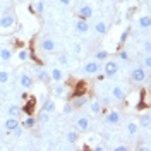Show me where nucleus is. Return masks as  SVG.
<instances>
[{"instance_id":"nucleus-1","label":"nucleus","mask_w":151,"mask_h":151,"mask_svg":"<svg viewBox=\"0 0 151 151\" xmlns=\"http://www.w3.org/2000/svg\"><path fill=\"white\" fill-rule=\"evenodd\" d=\"M146 77H148V74H146V70H144V67H134L131 70V81L132 83H144L146 81Z\"/></svg>"},{"instance_id":"nucleus-2","label":"nucleus","mask_w":151,"mask_h":151,"mask_svg":"<svg viewBox=\"0 0 151 151\" xmlns=\"http://www.w3.org/2000/svg\"><path fill=\"white\" fill-rule=\"evenodd\" d=\"M100 69H101L100 60H88L84 65H83V72L84 74H98Z\"/></svg>"},{"instance_id":"nucleus-3","label":"nucleus","mask_w":151,"mask_h":151,"mask_svg":"<svg viewBox=\"0 0 151 151\" xmlns=\"http://www.w3.org/2000/svg\"><path fill=\"white\" fill-rule=\"evenodd\" d=\"M103 70H105V77H113L119 72V62L115 60H106L103 64Z\"/></svg>"},{"instance_id":"nucleus-4","label":"nucleus","mask_w":151,"mask_h":151,"mask_svg":"<svg viewBox=\"0 0 151 151\" xmlns=\"http://www.w3.org/2000/svg\"><path fill=\"white\" fill-rule=\"evenodd\" d=\"M55 48H57V45L52 38H43V40L40 41V50H43V52H47V53L55 52Z\"/></svg>"},{"instance_id":"nucleus-5","label":"nucleus","mask_w":151,"mask_h":151,"mask_svg":"<svg viewBox=\"0 0 151 151\" xmlns=\"http://www.w3.org/2000/svg\"><path fill=\"white\" fill-rule=\"evenodd\" d=\"M14 22H16V16L7 14V16L0 17V29H9V28H12V26H14Z\"/></svg>"},{"instance_id":"nucleus-6","label":"nucleus","mask_w":151,"mask_h":151,"mask_svg":"<svg viewBox=\"0 0 151 151\" xmlns=\"http://www.w3.org/2000/svg\"><path fill=\"white\" fill-rule=\"evenodd\" d=\"M105 122L108 124V125H117V124L120 122V113L117 112V110L108 112L106 113V117H105Z\"/></svg>"},{"instance_id":"nucleus-7","label":"nucleus","mask_w":151,"mask_h":151,"mask_svg":"<svg viewBox=\"0 0 151 151\" xmlns=\"http://www.w3.org/2000/svg\"><path fill=\"white\" fill-rule=\"evenodd\" d=\"M77 16L81 19H86L88 21L89 17H93V7L91 5H81L79 10H77Z\"/></svg>"},{"instance_id":"nucleus-8","label":"nucleus","mask_w":151,"mask_h":151,"mask_svg":"<svg viewBox=\"0 0 151 151\" xmlns=\"http://www.w3.org/2000/svg\"><path fill=\"white\" fill-rule=\"evenodd\" d=\"M19 81H21V86H22L24 89H31L33 84H35V79H33L28 72H24V74L21 76V79H19Z\"/></svg>"},{"instance_id":"nucleus-9","label":"nucleus","mask_w":151,"mask_h":151,"mask_svg":"<svg viewBox=\"0 0 151 151\" xmlns=\"http://www.w3.org/2000/svg\"><path fill=\"white\" fill-rule=\"evenodd\" d=\"M112 96L117 100V101H122L124 98H125V89H124L122 86H113L112 88Z\"/></svg>"},{"instance_id":"nucleus-10","label":"nucleus","mask_w":151,"mask_h":151,"mask_svg":"<svg viewBox=\"0 0 151 151\" xmlns=\"http://www.w3.org/2000/svg\"><path fill=\"white\" fill-rule=\"evenodd\" d=\"M76 29H77V31H79V33H88V31H89V22H88V21H86V19H77V21H76Z\"/></svg>"},{"instance_id":"nucleus-11","label":"nucleus","mask_w":151,"mask_h":151,"mask_svg":"<svg viewBox=\"0 0 151 151\" xmlns=\"http://www.w3.org/2000/svg\"><path fill=\"white\" fill-rule=\"evenodd\" d=\"M84 105H88V96H86V94H79V96H74V98H72V106L81 108V106H84Z\"/></svg>"},{"instance_id":"nucleus-12","label":"nucleus","mask_w":151,"mask_h":151,"mask_svg":"<svg viewBox=\"0 0 151 151\" xmlns=\"http://www.w3.org/2000/svg\"><path fill=\"white\" fill-rule=\"evenodd\" d=\"M36 79L40 81V83L47 84V83H50V72H47L45 69H38L36 70Z\"/></svg>"},{"instance_id":"nucleus-13","label":"nucleus","mask_w":151,"mask_h":151,"mask_svg":"<svg viewBox=\"0 0 151 151\" xmlns=\"http://www.w3.org/2000/svg\"><path fill=\"white\" fill-rule=\"evenodd\" d=\"M50 81H53V83H62V81H64V72L55 67V69L50 72Z\"/></svg>"},{"instance_id":"nucleus-14","label":"nucleus","mask_w":151,"mask_h":151,"mask_svg":"<svg viewBox=\"0 0 151 151\" xmlns=\"http://www.w3.org/2000/svg\"><path fill=\"white\" fill-rule=\"evenodd\" d=\"M77 129L81 132H86L89 129V119L88 117H79L77 119Z\"/></svg>"},{"instance_id":"nucleus-15","label":"nucleus","mask_w":151,"mask_h":151,"mask_svg":"<svg viewBox=\"0 0 151 151\" xmlns=\"http://www.w3.org/2000/svg\"><path fill=\"white\" fill-rule=\"evenodd\" d=\"M21 112H24L26 115H33V112H35V100H33V98H29L28 101L24 103V106L21 108Z\"/></svg>"},{"instance_id":"nucleus-16","label":"nucleus","mask_w":151,"mask_h":151,"mask_svg":"<svg viewBox=\"0 0 151 151\" xmlns=\"http://www.w3.org/2000/svg\"><path fill=\"white\" fill-rule=\"evenodd\" d=\"M4 125H5V129H7V131L12 132L19 125V119H17V117H9V119L5 120V124H4Z\"/></svg>"},{"instance_id":"nucleus-17","label":"nucleus","mask_w":151,"mask_h":151,"mask_svg":"<svg viewBox=\"0 0 151 151\" xmlns=\"http://www.w3.org/2000/svg\"><path fill=\"white\" fill-rule=\"evenodd\" d=\"M43 112H48V113H55L57 112V103L53 100H47L45 103H43V108H41Z\"/></svg>"},{"instance_id":"nucleus-18","label":"nucleus","mask_w":151,"mask_h":151,"mask_svg":"<svg viewBox=\"0 0 151 151\" xmlns=\"http://www.w3.org/2000/svg\"><path fill=\"white\" fill-rule=\"evenodd\" d=\"M139 127H144V129H150V125H151V117H150V113H144L142 117H139V124H137Z\"/></svg>"},{"instance_id":"nucleus-19","label":"nucleus","mask_w":151,"mask_h":151,"mask_svg":"<svg viewBox=\"0 0 151 151\" xmlns=\"http://www.w3.org/2000/svg\"><path fill=\"white\" fill-rule=\"evenodd\" d=\"M53 94H55L57 98H62L64 94H65V86L64 84H60V83H55V86H53Z\"/></svg>"},{"instance_id":"nucleus-20","label":"nucleus","mask_w":151,"mask_h":151,"mask_svg":"<svg viewBox=\"0 0 151 151\" xmlns=\"http://www.w3.org/2000/svg\"><path fill=\"white\" fill-rule=\"evenodd\" d=\"M137 132H139V125L134 122V120H129L127 122V134L129 136H136Z\"/></svg>"},{"instance_id":"nucleus-21","label":"nucleus","mask_w":151,"mask_h":151,"mask_svg":"<svg viewBox=\"0 0 151 151\" xmlns=\"http://www.w3.org/2000/svg\"><path fill=\"white\" fill-rule=\"evenodd\" d=\"M137 24H139V28L148 29L151 26V17H150V16H141L139 21H137Z\"/></svg>"},{"instance_id":"nucleus-22","label":"nucleus","mask_w":151,"mask_h":151,"mask_svg":"<svg viewBox=\"0 0 151 151\" xmlns=\"http://www.w3.org/2000/svg\"><path fill=\"white\" fill-rule=\"evenodd\" d=\"M94 31H96L98 35H106L108 28H106V24H105L103 21H98V22L94 24Z\"/></svg>"},{"instance_id":"nucleus-23","label":"nucleus","mask_w":151,"mask_h":151,"mask_svg":"<svg viewBox=\"0 0 151 151\" xmlns=\"http://www.w3.org/2000/svg\"><path fill=\"white\" fill-rule=\"evenodd\" d=\"M7 113H9V117H17L19 113H21V106L16 103L9 105V108H7Z\"/></svg>"},{"instance_id":"nucleus-24","label":"nucleus","mask_w":151,"mask_h":151,"mask_svg":"<svg viewBox=\"0 0 151 151\" xmlns=\"http://www.w3.org/2000/svg\"><path fill=\"white\" fill-rule=\"evenodd\" d=\"M89 110H91V113H94V115H100L101 113V103L96 100V101H91L89 103Z\"/></svg>"},{"instance_id":"nucleus-25","label":"nucleus","mask_w":151,"mask_h":151,"mask_svg":"<svg viewBox=\"0 0 151 151\" xmlns=\"http://www.w3.org/2000/svg\"><path fill=\"white\" fill-rule=\"evenodd\" d=\"M0 58L5 60V62H9L10 58H12V50L10 48H2L0 50Z\"/></svg>"},{"instance_id":"nucleus-26","label":"nucleus","mask_w":151,"mask_h":151,"mask_svg":"<svg viewBox=\"0 0 151 151\" xmlns=\"http://www.w3.org/2000/svg\"><path fill=\"white\" fill-rule=\"evenodd\" d=\"M65 139L70 142V144H74V142H77V139H79V134H77L76 131H69L65 134Z\"/></svg>"},{"instance_id":"nucleus-27","label":"nucleus","mask_w":151,"mask_h":151,"mask_svg":"<svg viewBox=\"0 0 151 151\" xmlns=\"http://www.w3.org/2000/svg\"><path fill=\"white\" fill-rule=\"evenodd\" d=\"M35 125H36V119L33 115H28V119H24V127L26 129H33Z\"/></svg>"},{"instance_id":"nucleus-28","label":"nucleus","mask_w":151,"mask_h":151,"mask_svg":"<svg viewBox=\"0 0 151 151\" xmlns=\"http://www.w3.org/2000/svg\"><path fill=\"white\" fill-rule=\"evenodd\" d=\"M36 120H38V122H41V124H47L48 120H50V113H48V112H43V110H41Z\"/></svg>"},{"instance_id":"nucleus-29","label":"nucleus","mask_w":151,"mask_h":151,"mask_svg":"<svg viewBox=\"0 0 151 151\" xmlns=\"http://www.w3.org/2000/svg\"><path fill=\"white\" fill-rule=\"evenodd\" d=\"M57 62L60 64V65H69V57L65 53H58L57 55Z\"/></svg>"},{"instance_id":"nucleus-30","label":"nucleus","mask_w":151,"mask_h":151,"mask_svg":"<svg viewBox=\"0 0 151 151\" xmlns=\"http://www.w3.org/2000/svg\"><path fill=\"white\" fill-rule=\"evenodd\" d=\"M35 12H36V14H43V12H45V2H43V0H38L36 2V5H35Z\"/></svg>"},{"instance_id":"nucleus-31","label":"nucleus","mask_w":151,"mask_h":151,"mask_svg":"<svg viewBox=\"0 0 151 151\" xmlns=\"http://www.w3.org/2000/svg\"><path fill=\"white\" fill-rule=\"evenodd\" d=\"M9 72L7 70H0V84H5V83H9Z\"/></svg>"},{"instance_id":"nucleus-32","label":"nucleus","mask_w":151,"mask_h":151,"mask_svg":"<svg viewBox=\"0 0 151 151\" xmlns=\"http://www.w3.org/2000/svg\"><path fill=\"white\" fill-rule=\"evenodd\" d=\"M106 58H108V52H106V50H100V52L96 53V60H100V62H101V60H106Z\"/></svg>"},{"instance_id":"nucleus-33","label":"nucleus","mask_w":151,"mask_h":151,"mask_svg":"<svg viewBox=\"0 0 151 151\" xmlns=\"http://www.w3.org/2000/svg\"><path fill=\"white\" fill-rule=\"evenodd\" d=\"M17 57H19V60H28V57H29L28 50H21L17 53Z\"/></svg>"},{"instance_id":"nucleus-34","label":"nucleus","mask_w":151,"mask_h":151,"mask_svg":"<svg viewBox=\"0 0 151 151\" xmlns=\"http://www.w3.org/2000/svg\"><path fill=\"white\" fill-rule=\"evenodd\" d=\"M119 57H120L122 60H125V62H127V60L131 58V57H129V52H127V50H120V52H119Z\"/></svg>"},{"instance_id":"nucleus-35","label":"nucleus","mask_w":151,"mask_h":151,"mask_svg":"<svg viewBox=\"0 0 151 151\" xmlns=\"http://www.w3.org/2000/svg\"><path fill=\"white\" fill-rule=\"evenodd\" d=\"M81 50H83L81 43H74V45H72V52H74L76 55H79V53H81Z\"/></svg>"},{"instance_id":"nucleus-36","label":"nucleus","mask_w":151,"mask_h":151,"mask_svg":"<svg viewBox=\"0 0 151 151\" xmlns=\"http://www.w3.org/2000/svg\"><path fill=\"white\" fill-rule=\"evenodd\" d=\"M151 67V57H150V53L144 57V69H150Z\"/></svg>"},{"instance_id":"nucleus-37","label":"nucleus","mask_w":151,"mask_h":151,"mask_svg":"<svg viewBox=\"0 0 151 151\" xmlns=\"http://www.w3.org/2000/svg\"><path fill=\"white\" fill-rule=\"evenodd\" d=\"M72 110H74L72 103H65V105H64V113H70Z\"/></svg>"},{"instance_id":"nucleus-38","label":"nucleus","mask_w":151,"mask_h":151,"mask_svg":"<svg viewBox=\"0 0 151 151\" xmlns=\"http://www.w3.org/2000/svg\"><path fill=\"white\" fill-rule=\"evenodd\" d=\"M22 132H24V131H22V129H21V127L17 125V127H16V129L12 131V134H14L16 137H21V136H22Z\"/></svg>"},{"instance_id":"nucleus-39","label":"nucleus","mask_w":151,"mask_h":151,"mask_svg":"<svg viewBox=\"0 0 151 151\" xmlns=\"http://www.w3.org/2000/svg\"><path fill=\"white\" fill-rule=\"evenodd\" d=\"M127 150H129V148H127L125 144H119V146L113 148V151H127Z\"/></svg>"},{"instance_id":"nucleus-40","label":"nucleus","mask_w":151,"mask_h":151,"mask_svg":"<svg viewBox=\"0 0 151 151\" xmlns=\"http://www.w3.org/2000/svg\"><path fill=\"white\" fill-rule=\"evenodd\" d=\"M127 36H129V33H127V31H124L122 35H120V43H124V41L127 40Z\"/></svg>"},{"instance_id":"nucleus-41","label":"nucleus","mask_w":151,"mask_h":151,"mask_svg":"<svg viewBox=\"0 0 151 151\" xmlns=\"http://www.w3.org/2000/svg\"><path fill=\"white\" fill-rule=\"evenodd\" d=\"M144 50H146V52H148V53H150V50H151V45H150V40H146V41H144Z\"/></svg>"},{"instance_id":"nucleus-42","label":"nucleus","mask_w":151,"mask_h":151,"mask_svg":"<svg viewBox=\"0 0 151 151\" xmlns=\"http://www.w3.org/2000/svg\"><path fill=\"white\" fill-rule=\"evenodd\" d=\"M58 2H60V5H70L72 0H58Z\"/></svg>"},{"instance_id":"nucleus-43","label":"nucleus","mask_w":151,"mask_h":151,"mask_svg":"<svg viewBox=\"0 0 151 151\" xmlns=\"http://www.w3.org/2000/svg\"><path fill=\"white\" fill-rule=\"evenodd\" d=\"M2 148H4V146H2V141H0V150H2Z\"/></svg>"},{"instance_id":"nucleus-44","label":"nucleus","mask_w":151,"mask_h":151,"mask_svg":"<svg viewBox=\"0 0 151 151\" xmlns=\"http://www.w3.org/2000/svg\"><path fill=\"white\" fill-rule=\"evenodd\" d=\"M0 137H2V132H0Z\"/></svg>"}]
</instances>
